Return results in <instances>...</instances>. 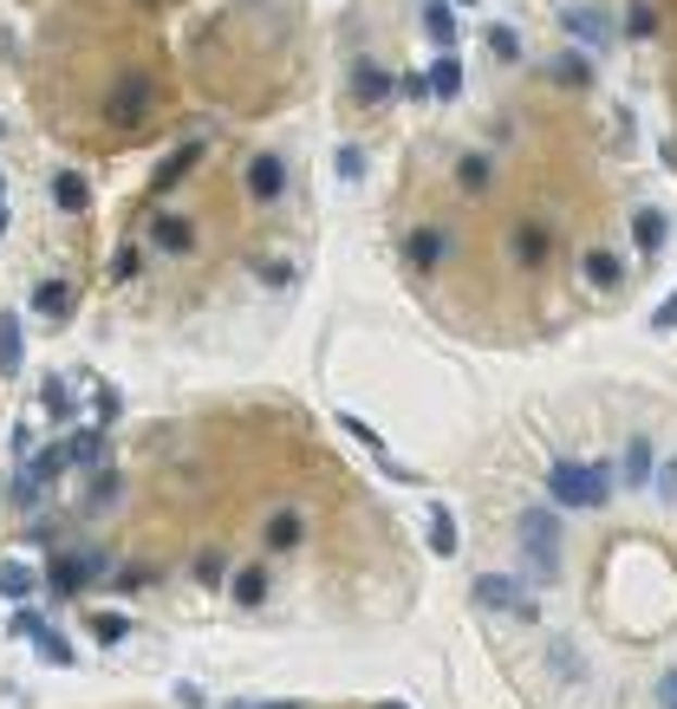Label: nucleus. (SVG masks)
<instances>
[{
    "label": "nucleus",
    "instance_id": "1",
    "mask_svg": "<svg viewBox=\"0 0 677 709\" xmlns=\"http://www.w3.org/2000/svg\"><path fill=\"white\" fill-rule=\"evenodd\" d=\"M548 495L561 502V508H580V515H593V508H606L613 502V463H548Z\"/></svg>",
    "mask_w": 677,
    "mask_h": 709
},
{
    "label": "nucleus",
    "instance_id": "2",
    "mask_svg": "<svg viewBox=\"0 0 677 709\" xmlns=\"http://www.w3.org/2000/svg\"><path fill=\"white\" fill-rule=\"evenodd\" d=\"M515 534H522V547H528L535 586H548V580L561 573V515H554V508H528Z\"/></svg>",
    "mask_w": 677,
    "mask_h": 709
},
{
    "label": "nucleus",
    "instance_id": "3",
    "mask_svg": "<svg viewBox=\"0 0 677 709\" xmlns=\"http://www.w3.org/2000/svg\"><path fill=\"white\" fill-rule=\"evenodd\" d=\"M476 599H482L489 612H509V619H522V625H535V619H541V612H535V599H528L515 580H496V573H482V580H476Z\"/></svg>",
    "mask_w": 677,
    "mask_h": 709
},
{
    "label": "nucleus",
    "instance_id": "4",
    "mask_svg": "<svg viewBox=\"0 0 677 709\" xmlns=\"http://www.w3.org/2000/svg\"><path fill=\"white\" fill-rule=\"evenodd\" d=\"M280 189H287V163L280 156H254L248 163V195L254 202H280Z\"/></svg>",
    "mask_w": 677,
    "mask_h": 709
},
{
    "label": "nucleus",
    "instance_id": "5",
    "mask_svg": "<svg viewBox=\"0 0 677 709\" xmlns=\"http://www.w3.org/2000/svg\"><path fill=\"white\" fill-rule=\"evenodd\" d=\"M91 573H98V554H59L52 560V593H78V586H91Z\"/></svg>",
    "mask_w": 677,
    "mask_h": 709
},
{
    "label": "nucleus",
    "instance_id": "6",
    "mask_svg": "<svg viewBox=\"0 0 677 709\" xmlns=\"http://www.w3.org/2000/svg\"><path fill=\"white\" fill-rule=\"evenodd\" d=\"M65 463H72V469H104V423L72 430V436H65Z\"/></svg>",
    "mask_w": 677,
    "mask_h": 709
},
{
    "label": "nucleus",
    "instance_id": "7",
    "mask_svg": "<svg viewBox=\"0 0 677 709\" xmlns=\"http://www.w3.org/2000/svg\"><path fill=\"white\" fill-rule=\"evenodd\" d=\"M548 254H554V235H548L541 221H522V228H515V261H522V267H548Z\"/></svg>",
    "mask_w": 677,
    "mask_h": 709
},
{
    "label": "nucleus",
    "instance_id": "8",
    "mask_svg": "<svg viewBox=\"0 0 677 709\" xmlns=\"http://www.w3.org/2000/svg\"><path fill=\"white\" fill-rule=\"evenodd\" d=\"M652 463H659L652 456V436H632L626 443V463H619V482L626 489H652Z\"/></svg>",
    "mask_w": 677,
    "mask_h": 709
},
{
    "label": "nucleus",
    "instance_id": "9",
    "mask_svg": "<svg viewBox=\"0 0 677 709\" xmlns=\"http://www.w3.org/2000/svg\"><path fill=\"white\" fill-rule=\"evenodd\" d=\"M39 593V573L26 567V560H0V599H13V606H26Z\"/></svg>",
    "mask_w": 677,
    "mask_h": 709
},
{
    "label": "nucleus",
    "instance_id": "10",
    "mask_svg": "<svg viewBox=\"0 0 677 709\" xmlns=\"http://www.w3.org/2000/svg\"><path fill=\"white\" fill-rule=\"evenodd\" d=\"M52 202H59V215H85V202H91L85 176H78V169H59V176H52Z\"/></svg>",
    "mask_w": 677,
    "mask_h": 709
},
{
    "label": "nucleus",
    "instance_id": "11",
    "mask_svg": "<svg viewBox=\"0 0 677 709\" xmlns=\"http://www.w3.org/2000/svg\"><path fill=\"white\" fill-rule=\"evenodd\" d=\"M150 241H156L163 254H189V248H196L189 221H176V215H156V221H150Z\"/></svg>",
    "mask_w": 677,
    "mask_h": 709
},
{
    "label": "nucleus",
    "instance_id": "12",
    "mask_svg": "<svg viewBox=\"0 0 677 709\" xmlns=\"http://www.w3.org/2000/svg\"><path fill=\"white\" fill-rule=\"evenodd\" d=\"M665 235H672V221H665L659 208H639V215H632V241H639V254H659Z\"/></svg>",
    "mask_w": 677,
    "mask_h": 709
},
{
    "label": "nucleus",
    "instance_id": "13",
    "mask_svg": "<svg viewBox=\"0 0 677 709\" xmlns=\"http://www.w3.org/2000/svg\"><path fill=\"white\" fill-rule=\"evenodd\" d=\"M33 313L65 319V313H72V287H65V280H39V287H33Z\"/></svg>",
    "mask_w": 677,
    "mask_h": 709
},
{
    "label": "nucleus",
    "instance_id": "14",
    "mask_svg": "<svg viewBox=\"0 0 677 709\" xmlns=\"http://www.w3.org/2000/svg\"><path fill=\"white\" fill-rule=\"evenodd\" d=\"M430 91H437L443 104H456V91H463V65H456V52H443V59L430 65Z\"/></svg>",
    "mask_w": 677,
    "mask_h": 709
},
{
    "label": "nucleus",
    "instance_id": "15",
    "mask_svg": "<svg viewBox=\"0 0 677 709\" xmlns=\"http://www.w3.org/2000/svg\"><path fill=\"white\" fill-rule=\"evenodd\" d=\"M0 378H20V313H0Z\"/></svg>",
    "mask_w": 677,
    "mask_h": 709
},
{
    "label": "nucleus",
    "instance_id": "16",
    "mask_svg": "<svg viewBox=\"0 0 677 709\" xmlns=\"http://www.w3.org/2000/svg\"><path fill=\"white\" fill-rule=\"evenodd\" d=\"M385 91H391V78H385V72H378V65H372V59H365V65H359V72H352V98H359V104H378V98H385Z\"/></svg>",
    "mask_w": 677,
    "mask_h": 709
},
{
    "label": "nucleus",
    "instance_id": "17",
    "mask_svg": "<svg viewBox=\"0 0 677 709\" xmlns=\"http://www.w3.org/2000/svg\"><path fill=\"white\" fill-rule=\"evenodd\" d=\"M437 261H443V235H437V228H417V235H411V267L430 274Z\"/></svg>",
    "mask_w": 677,
    "mask_h": 709
},
{
    "label": "nucleus",
    "instance_id": "18",
    "mask_svg": "<svg viewBox=\"0 0 677 709\" xmlns=\"http://www.w3.org/2000/svg\"><path fill=\"white\" fill-rule=\"evenodd\" d=\"M228 586H235V606H261V599H267V573H261V567H241Z\"/></svg>",
    "mask_w": 677,
    "mask_h": 709
},
{
    "label": "nucleus",
    "instance_id": "19",
    "mask_svg": "<svg viewBox=\"0 0 677 709\" xmlns=\"http://www.w3.org/2000/svg\"><path fill=\"white\" fill-rule=\"evenodd\" d=\"M619 274H626V267H619V254H606V248H593V254H587V280H593V287H619Z\"/></svg>",
    "mask_w": 677,
    "mask_h": 709
},
{
    "label": "nucleus",
    "instance_id": "20",
    "mask_svg": "<svg viewBox=\"0 0 677 709\" xmlns=\"http://www.w3.org/2000/svg\"><path fill=\"white\" fill-rule=\"evenodd\" d=\"M424 33L450 52V39H456V13H450V7H424Z\"/></svg>",
    "mask_w": 677,
    "mask_h": 709
},
{
    "label": "nucleus",
    "instance_id": "21",
    "mask_svg": "<svg viewBox=\"0 0 677 709\" xmlns=\"http://www.w3.org/2000/svg\"><path fill=\"white\" fill-rule=\"evenodd\" d=\"M430 554H443V560L456 554V521H450V508L430 515Z\"/></svg>",
    "mask_w": 677,
    "mask_h": 709
},
{
    "label": "nucleus",
    "instance_id": "22",
    "mask_svg": "<svg viewBox=\"0 0 677 709\" xmlns=\"http://www.w3.org/2000/svg\"><path fill=\"white\" fill-rule=\"evenodd\" d=\"M7 632H13V638H26V645H39V632H46V612H33V606H13Z\"/></svg>",
    "mask_w": 677,
    "mask_h": 709
},
{
    "label": "nucleus",
    "instance_id": "23",
    "mask_svg": "<svg viewBox=\"0 0 677 709\" xmlns=\"http://www.w3.org/2000/svg\"><path fill=\"white\" fill-rule=\"evenodd\" d=\"M124 632H130L124 612H98V619H91V638H98V645H124Z\"/></svg>",
    "mask_w": 677,
    "mask_h": 709
},
{
    "label": "nucleus",
    "instance_id": "24",
    "mask_svg": "<svg viewBox=\"0 0 677 709\" xmlns=\"http://www.w3.org/2000/svg\"><path fill=\"white\" fill-rule=\"evenodd\" d=\"M267 547H300V515H274L267 521Z\"/></svg>",
    "mask_w": 677,
    "mask_h": 709
},
{
    "label": "nucleus",
    "instance_id": "25",
    "mask_svg": "<svg viewBox=\"0 0 677 709\" xmlns=\"http://www.w3.org/2000/svg\"><path fill=\"white\" fill-rule=\"evenodd\" d=\"M33 651H39V658H46V664H72V658H78V651H72V645H65V638H59V632H52V625H46V632H39V645H33Z\"/></svg>",
    "mask_w": 677,
    "mask_h": 709
},
{
    "label": "nucleus",
    "instance_id": "26",
    "mask_svg": "<svg viewBox=\"0 0 677 709\" xmlns=\"http://www.w3.org/2000/svg\"><path fill=\"white\" fill-rule=\"evenodd\" d=\"M489 52H496V59H515V52H522V39H515L509 26H489Z\"/></svg>",
    "mask_w": 677,
    "mask_h": 709
},
{
    "label": "nucleus",
    "instance_id": "27",
    "mask_svg": "<svg viewBox=\"0 0 677 709\" xmlns=\"http://www.w3.org/2000/svg\"><path fill=\"white\" fill-rule=\"evenodd\" d=\"M46 410H52V417H72V397H65V378H46Z\"/></svg>",
    "mask_w": 677,
    "mask_h": 709
},
{
    "label": "nucleus",
    "instance_id": "28",
    "mask_svg": "<svg viewBox=\"0 0 677 709\" xmlns=\"http://www.w3.org/2000/svg\"><path fill=\"white\" fill-rule=\"evenodd\" d=\"M482 182H489V156H469L463 163V189H482Z\"/></svg>",
    "mask_w": 677,
    "mask_h": 709
},
{
    "label": "nucleus",
    "instance_id": "29",
    "mask_svg": "<svg viewBox=\"0 0 677 709\" xmlns=\"http://www.w3.org/2000/svg\"><path fill=\"white\" fill-rule=\"evenodd\" d=\"M137 267H143V254H137V248H117V267H111V274H117V280H130Z\"/></svg>",
    "mask_w": 677,
    "mask_h": 709
},
{
    "label": "nucleus",
    "instance_id": "30",
    "mask_svg": "<svg viewBox=\"0 0 677 709\" xmlns=\"http://www.w3.org/2000/svg\"><path fill=\"white\" fill-rule=\"evenodd\" d=\"M261 280H267V287H280V280H293V261H261Z\"/></svg>",
    "mask_w": 677,
    "mask_h": 709
},
{
    "label": "nucleus",
    "instance_id": "31",
    "mask_svg": "<svg viewBox=\"0 0 677 709\" xmlns=\"http://www.w3.org/2000/svg\"><path fill=\"white\" fill-rule=\"evenodd\" d=\"M659 502H672L677 508V456L665 463V476H659Z\"/></svg>",
    "mask_w": 677,
    "mask_h": 709
},
{
    "label": "nucleus",
    "instance_id": "32",
    "mask_svg": "<svg viewBox=\"0 0 677 709\" xmlns=\"http://www.w3.org/2000/svg\"><path fill=\"white\" fill-rule=\"evenodd\" d=\"M652 691H659V709H677V671H665Z\"/></svg>",
    "mask_w": 677,
    "mask_h": 709
},
{
    "label": "nucleus",
    "instance_id": "33",
    "mask_svg": "<svg viewBox=\"0 0 677 709\" xmlns=\"http://www.w3.org/2000/svg\"><path fill=\"white\" fill-rule=\"evenodd\" d=\"M33 443H39V436H33V423H20V430H13V456L26 463V456H33Z\"/></svg>",
    "mask_w": 677,
    "mask_h": 709
},
{
    "label": "nucleus",
    "instance_id": "34",
    "mask_svg": "<svg viewBox=\"0 0 677 709\" xmlns=\"http://www.w3.org/2000/svg\"><path fill=\"white\" fill-rule=\"evenodd\" d=\"M652 326H659V332H677V293L659 306V313H652Z\"/></svg>",
    "mask_w": 677,
    "mask_h": 709
},
{
    "label": "nucleus",
    "instance_id": "35",
    "mask_svg": "<svg viewBox=\"0 0 677 709\" xmlns=\"http://www.w3.org/2000/svg\"><path fill=\"white\" fill-rule=\"evenodd\" d=\"M7 228H13V215H7V202H0V241H7Z\"/></svg>",
    "mask_w": 677,
    "mask_h": 709
},
{
    "label": "nucleus",
    "instance_id": "36",
    "mask_svg": "<svg viewBox=\"0 0 677 709\" xmlns=\"http://www.w3.org/2000/svg\"><path fill=\"white\" fill-rule=\"evenodd\" d=\"M378 709H404V704H378Z\"/></svg>",
    "mask_w": 677,
    "mask_h": 709
},
{
    "label": "nucleus",
    "instance_id": "37",
    "mask_svg": "<svg viewBox=\"0 0 677 709\" xmlns=\"http://www.w3.org/2000/svg\"><path fill=\"white\" fill-rule=\"evenodd\" d=\"M228 709H235V704H228ZM241 709H261V704H241Z\"/></svg>",
    "mask_w": 677,
    "mask_h": 709
},
{
    "label": "nucleus",
    "instance_id": "38",
    "mask_svg": "<svg viewBox=\"0 0 677 709\" xmlns=\"http://www.w3.org/2000/svg\"><path fill=\"white\" fill-rule=\"evenodd\" d=\"M0 130H7V124H0Z\"/></svg>",
    "mask_w": 677,
    "mask_h": 709
}]
</instances>
